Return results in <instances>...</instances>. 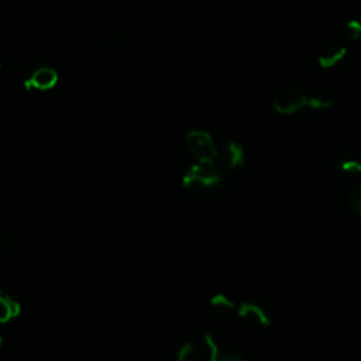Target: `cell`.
Returning <instances> with one entry per match:
<instances>
[{
	"mask_svg": "<svg viewBox=\"0 0 361 361\" xmlns=\"http://www.w3.org/2000/svg\"><path fill=\"white\" fill-rule=\"evenodd\" d=\"M220 171L226 173H235L238 172L245 162V155L243 147L235 141H227L219 149L217 157L214 159Z\"/></svg>",
	"mask_w": 361,
	"mask_h": 361,
	"instance_id": "6",
	"label": "cell"
},
{
	"mask_svg": "<svg viewBox=\"0 0 361 361\" xmlns=\"http://www.w3.org/2000/svg\"><path fill=\"white\" fill-rule=\"evenodd\" d=\"M307 106L313 110H326L333 106V99L329 93L316 92L312 96H307Z\"/></svg>",
	"mask_w": 361,
	"mask_h": 361,
	"instance_id": "14",
	"label": "cell"
},
{
	"mask_svg": "<svg viewBox=\"0 0 361 361\" xmlns=\"http://www.w3.org/2000/svg\"><path fill=\"white\" fill-rule=\"evenodd\" d=\"M336 166L345 178H357L361 175V155L353 149H344L337 155Z\"/></svg>",
	"mask_w": 361,
	"mask_h": 361,
	"instance_id": "9",
	"label": "cell"
},
{
	"mask_svg": "<svg viewBox=\"0 0 361 361\" xmlns=\"http://www.w3.org/2000/svg\"><path fill=\"white\" fill-rule=\"evenodd\" d=\"M0 345H1V336H0Z\"/></svg>",
	"mask_w": 361,
	"mask_h": 361,
	"instance_id": "18",
	"label": "cell"
},
{
	"mask_svg": "<svg viewBox=\"0 0 361 361\" xmlns=\"http://www.w3.org/2000/svg\"><path fill=\"white\" fill-rule=\"evenodd\" d=\"M209 358V345L203 340H190L178 350V361H204Z\"/></svg>",
	"mask_w": 361,
	"mask_h": 361,
	"instance_id": "10",
	"label": "cell"
},
{
	"mask_svg": "<svg viewBox=\"0 0 361 361\" xmlns=\"http://www.w3.org/2000/svg\"><path fill=\"white\" fill-rule=\"evenodd\" d=\"M23 83L27 90H51L58 83V72L49 65H34L25 72Z\"/></svg>",
	"mask_w": 361,
	"mask_h": 361,
	"instance_id": "5",
	"label": "cell"
},
{
	"mask_svg": "<svg viewBox=\"0 0 361 361\" xmlns=\"http://www.w3.org/2000/svg\"><path fill=\"white\" fill-rule=\"evenodd\" d=\"M203 338L209 345L210 361H247L238 348L224 344L214 333H207Z\"/></svg>",
	"mask_w": 361,
	"mask_h": 361,
	"instance_id": "7",
	"label": "cell"
},
{
	"mask_svg": "<svg viewBox=\"0 0 361 361\" xmlns=\"http://www.w3.org/2000/svg\"><path fill=\"white\" fill-rule=\"evenodd\" d=\"M307 104V96L296 85L281 87L272 102L274 110L282 116H290Z\"/></svg>",
	"mask_w": 361,
	"mask_h": 361,
	"instance_id": "3",
	"label": "cell"
},
{
	"mask_svg": "<svg viewBox=\"0 0 361 361\" xmlns=\"http://www.w3.org/2000/svg\"><path fill=\"white\" fill-rule=\"evenodd\" d=\"M361 37V21L357 18H351L348 20L343 28H341V35L340 39L345 44L348 42H354Z\"/></svg>",
	"mask_w": 361,
	"mask_h": 361,
	"instance_id": "13",
	"label": "cell"
},
{
	"mask_svg": "<svg viewBox=\"0 0 361 361\" xmlns=\"http://www.w3.org/2000/svg\"><path fill=\"white\" fill-rule=\"evenodd\" d=\"M224 173L214 161H197L182 178V186L195 197H207L223 183Z\"/></svg>",
	"mask_w": 361,
	"mask_h": 361,
	"instance_id": "1",
	"label": "cell"
},
{
	"mask_svg": "<svg viewBox=\"0 0 361 361\" xmlns=\"http://www.w3.org/2000/svg\"><path fill=\"white\" fill-rule=\"evenodd\" d=\"M7 237L3 231H0V254H3L7 250Z\"/></svg>",
	"mask_w": 361,
	"mask_h": 361,
	"instance_id": "16",
	"label": "cell"
},
{
	"mask_svg": "<svg viewBox=\"0 0 361 361\" xmlns=\"http://www.w3.org/2000/svg\"><path fill=\"white\" fill-rule=\"evenodd\" d=\"M20 309V303L13 296L0 290V323H6L17 317Z\"/></svg>",
	"mask_w": 361,
	"mask_h": 361,
	"instance_id": "11",
	"label": "cell"
},
{
	"mask_svg": "<svg viewBox=\"0 0 361 361\" xmlns=\"http://www.w3.org/2000/svg\"><path fill=\"white\" fill-rule=\"evenodd\" d=\"M185 145L197 161H214L219 149L207 131L189 130L185 134Z\"/></svg>",
	"mask_w": 361,
	"mask_h": 361,
	"instance_id": "4",
	"label": "cell"
},
{
	"mask_svg": "<svg viewBox=\"0 0 361 361\" xmlns=\"http://www.w3.org/2000/svg\"><path fill=\"white\" fill-rule=\"evenodd\" d=\"M345 54H347L345 42H343L341 39L331 41L320 49L319 56H317V63L323 69H331V68L337 66L344 59Z\"/></svg>",
	"mask_w": 361,
	"mask_h": 361,
	"instance_id": "8",
	"label": "cell"
},
{
	"mask_svg": "<svg viewBox=\"0 0 361 361\" xmlns=\"http://www.w3.org/2000/svg\"><path fill=\"white\" fill-rule=\"evenodd\" d=\"M237 313L240 319L252 329H267L272 323L269 306L259 299H247L240 303Z\"/></svg>",
	"mask_w": 361,
	"mask_h": 361,
	"instance_id": "2",
	"label": "cell"
},
{
	"mask_svg": "<svg viewBox=\"0 0 361 361\" xmlns=\"http://www.w3.org/2000/svg\"><path fill=\"white\" fill-rule=\"evenodd\" d=\"M210 307L212 310L220 316V317H227L235 310V303L224 293H216L210 299Z\"/></svg>",
	"mask_w": 361,
	"mask_h": 361,
	"instance_id": "12",
	"label": "cell"
},
{
	"mask_svg": "<svg viewBox=\"0 0 361 361\" xmlns=\"http://www.w3.org/2000/svg\"><path fill=\"white\" fill-rule=\"evenodd\" d=\"M0 73H1V63H0Z\"/></svg>",
	"mask_w": 361,
	"mask_h": 361,
	"instance_id": "17",
	"label": "cell"
},
{
	"mask_svg": "<svg viewBox=\"0 0 361 361\" xmlns=\"http://www.w3.org/2000/svg\"><path fill=\"white\" fill-rule=\"evenodd\" d=\"M348 207L350 212L361 217V182H358L355 186H353L348 192Z\"/></svg>",
	"mask_w": 361,
	"mask_h": 361,
	"instance_id": "15",
	"label": "cell"
}]
</instances>
